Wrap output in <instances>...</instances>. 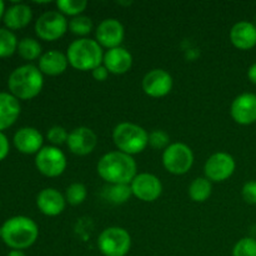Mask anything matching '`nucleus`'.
I'll return each instance as SVG.
<instances>
[{
	"label": "nucleus",
	"mask_w": 256,
	"mask_h": 256,
	"mask_svg": "<svg viewBox=\"0 0 256 256\" xmlns=\"http://www.w3.org/2000/svg\"><path fill=\"white\" fill-rule=\"evenodd\" d=\"M68 138H69V132H66L65 128L60 126V125H54L46 132V139L49 140L52 146L64 144L68 142Z\"/></svg>",
	"instance_id": "nucleus-32"
},
{
	"label": "nucleus",
	"mask_w": 256,
	"mask_h": 256,
	"mask_svg": "<svg viewBox=\"0 0 256 256\" xmlns=\"http://www.w3.org/2000/svg\"><path fill=\"white\" fill-rule=\"evenodd\" d=\"M232 256H256V240L254 238H242L235 244Z\"/></svg>",
	"instance_id": "nucleus-30"
},
{
	"label": "nucleus",
	"mask_w": 256,
	"mask_h": 256,
	"mask_svg": "<svg viewBox=\"0 0 256 256\" xmlns=\"http://www.w3.org/2000/svg\"><path fill=\"white\" fill-rule=\"evenodd\" d=\"M2 240L12 250H24L32 246L39 236V226L24 215L9 218L0 226Z\"/></svg>",
	"instance_id": "nucleus-2"
},
{
	"label": "nucleus",
	"mask_w": 256,
	"mask_h": 256,
	"mask_svg": "<svg viewBox=\"0 0 256 256\" xmlns=\"http://www.w3.org/2000/svg\"><path fill=\"white\" fill-rule=\"evenodd\" d=\"M56 6L62 15L79 16L88 8L86 0H58Z\"/></svg>",
	"instance_id": "nucleus-27"
},
{
	"label": "nucleus",
	"mask_w": 256,
	"mask_h": 256,
	"mask_svg": "<svg viewBox=\"0 0 256 256\" xmlns=\"http://www.w3.org/2000/svg\"><path fill=\"white\" fill-rule=\"evenodd\" d=\"M16 52L22 59L28 60V62L40 59V56L42 55V45L34 38H22V40H19Z\"/></svg>",
	"instance_id": "nucleus-25"
},
{
	"label": "nucleus",
	"mask_w": 256,
	"mask_h": 256,
	"mask_svg": "<svg viewBox=\"0 0 256 256\" xmlns=\"http://www.w3.org/2000/svg\"><path fill=\"white\" fill-rule=\"evenodd\" d=\"M66 145L72 154L85 156L94 152L98 145V136L90 128L78 126L69 132Z\"/></svg>",
	"instance_id": "nucleus-14"
},
{
	"label": "nucleus",
	"mask_w": 256,
	"mask_h": 256,
	"mask_svg": "<svg viewBox=\"0 0 256 256\" xmlns=\"http://www.w3.org/2000/svg\"><path fill=\"white\" fill-rule=\"evenodd\" d=\"M149 145L155 150H165L170 145V138L164 130H152L149 132Z\"/></svg>",
	"instance_id": "nucleus-31"
},
{
	"label": "nucleus",
	"mask_w": 256,
	"mask_h": 256,
	"mask_svg": "<svg viewBox=\"0 0 256 256\" xmlns=\"http://www.w3.org/2000/svg\"><path fill=\"white\" fill-rule=\"evenodd\" d=\"M132 195L144 202H152L160 198L162 192V184L159 178L149 172L138 174L130 182Z\"/></svg>",
	"instance_id": "nucleus-11"
},
{
	"label": "nucleus",
	"mask_w": 256,
	"mask_h": 256,
	"mask_svg": "<svg viewBox=\"0 0 256 256\" xmlns=\"http://www.w3.org/2000/svg\"><path fill=\"white\" fill-rule=\"evenodd\" d=\"M22 112L20 102L10 92H0V132L15 124Z\"/></svg>",
	"instance_id": "nucleus-20"
},
{
	"label": "nucleus",
	"mask_w": 256,
	"mask_h": 256,
	"mask_svg": "<svg viewBox=\"0 0 256 256\" xmlns=\"http://www.w3.org/2000/svg\"><path fill=\"white\" fill-rule=\"evenodd\" d=\"M109 74L110 72H108V69L102 64L100 65V66L95 68V69L92 72V78H94L96 82H105V80L109 78Z\"/></svg>",
	"instance_id": "nucleus-35"
},
{
	"label": "nucleus",
	"mask_w": 256,
	"mask_h": 256,
	"mask_svg": "<svg viewBox=\"0 0 256 256\" xmlns=\"http://www.w3.org/2000/svg\"><path fill=\"white\" fill-rule=\"evenodd\" d=\"M172 78L166 70L164 69H152L145 74L142 78V90L145 94L150 98H164L172 92Z\"/></svg>",
	"instance_id": "nucleus-12"
},
{
	"label": "nucleus",
	"mask_w": 256,
	"mask_h": 256,
	"mask_svg": "<svg viewBox=\"0 0 256 256\" xmlns=\"http://www.w3.org/2000/svg\"><path fill=\"white\" fill-rule=\"evenodd\" d=\"M35 166L44 176L58 178L66 169V156L58 146H44L35 155Z\"/></svg>",
	"instance_id": "nucleus-9"
},
{
	"label": "nucleus",
	"mask_w": 256,
	"mask_h": 256,
	"mask_svg": "<svg viewBox=\"0 0 256 256\" xmlns=\"http://www.w3.org/2000/svg\"><path fill=\"white\" fill-rule=\"evenodd\" d=\"M242 196L248 204L256 205V180L245 182L242 189Z\"/></svg>",
	"instance_id": "nucleus-33"
},
{
	"label": "nucleus",
	"mask_w": 256,
	"mask_h": 256,
	"mask_svg": "<svg viewBox=\"0 0 256 256\" xmlns=\"http://www.w3.org/2000/svg\"><path fill=\"white\" fill-rule=\"evenodd\" d=\"M44 86V75L39 68L25 64L12 70L8 79L10 94L18 100H32L42 92Z\"/></svg>",
	"instance_id": "nucleus-3"
},
{
	"label": "nucleus",
	"mask_w": 256,
	"mask_h": 256,
	"mask_svg": "<svg viewBox=\"0 0 256 256\" xmlns=\"http://www.w3.org/2000/svg\"><path fill=\"white\" fill-rule=\"evenodd\" d=\"M5 4L4 2H2L0 0V20H2V18H4V14H5Z\"/></svg>",
	"instance_id": "nucleus-38"
},
{
	"label": "nucleus",
	"mask_w": 256,
	"mask_h": 256,
	"mask_svg": "<svg viewBox=\"0 0 256 256\" xmlns=\"http://www.w3.org/2000/svg\"><path fill=\"white\" fill-rule=\"evenodd\" d=\"M18 44L19 42L14 32L6 28H0V59L12 56L18 50Z\"/></svg>",
	"instance_id": "nucleus-26"
},
{
	"label": "nucleus",
	"mask_w": 256,
	"mask_h": 256,
	"mask_svg": "<svg viewBox=\"0 0 256 256\" xmlns=\"http://www.w3.org/2000/svg\"><path fill=\"white\" fill-rule=\"evenodd\" d=\"M32 19V10L29 5L22 4V2H18V4L12 5V6L8 8L5 10L4 18H2V22H4L5 26L9 30H20L24 29L25 26L30 24Z\"/></svg>",
	"instance_id": "nucleus-22"
},
{
	"label": "nucleus",
	"mask_w": 256,
	"mask_h": 256,
	"mask_svg": "<svg viewBox=\"0 0 256 256\" xmlns=\"http://www.w3.org/2000/svg\"><path fill=\"white\" fill-rule=\"evenodd\" d=\"M236 169L235 159L230 154L219 152L212 154L204 165L205 178L212 182H222L232 178Z\"/></svg>",
	"instance_id": "nucleus-10"
},
{
	"label": "nucleus",
	"mask_w": 256,
	"mask_h": 256,
	"mask_svg": "<svg viewBox=\"0 0 256 256\" xmlns=\"http://www.w3.org/2000/svg\"><path fill=\"white\" fill-rule=\"evenodd\" d=\"M132 195V192L129 184H109L102 189V198L114 205L125 204Z\"/></svg>",
	"instance_id": "nucleus-23"
},
{
	"label": "nucleus",
	"mask_w": 256,
	"mask_h": 256,
	"mask_svg": "<svg viewBox=\"0 0 256 256\" xmlns=\"http://www.w3.org/2000/svg\"><path fill=\"white\" fill-rule=\"evenodd\" d=\"M6 256H26L22 250H10Z\"/></svg>",
	"instance_id": "nucleus-37"
},
{
	"label": "nucleus",
	"mask_w": 256,
	"mask_h": 256,
	"mask_svg": "<svg viewBox=\"0 0 256 256\" xmlns=\"http://www.w3.org/2000/svg\"><path fill=\"white\" fill-rule=\"evenodd\" d=\"M66 58L69 65L74 69L80 72H92L95 68L102 64L104 52L96 40L80 38L68 46Z\"/></svg>",
	"instance_id": "nucleus-4"
},
{
	"label": "nucleus",
	"mask_w": 256,
	"mask_h": 256,
	"mask_svg": "<svg viewBox=\"0 0 256 256\" xmlns=\"http://www.w3.org/2000/svg\"><path fill=\"white\" fill-rule=\"evenodd\" d=\"M99 176L108 184H129L136 176V162L125 152H110L100 158L96 165Z\"/></svg>",
	"instance_id": "nucleus-1"
},
{
	"label": "nucleus",
	"mask_w": 256,
	"mask_h": 256,
	"mask_svg": "<svg viewBox=\"0 0 256 256\" xmlns=\"http://www.w3.org/2000/svg\"><path fill=\"white\" fill-rule=\"evenodd\" d=\"M68 66H69V62H68L66 54L59 50H49L40 56L38 68L42 72V75L58 76L66 72Z\"/></svg>",
	"instance_id": "nucleus-21"
},
{
	"label": "nucleus",
	"mask_w": 256,
	"mask_h": 256,
	"mask_svg": "<svg viewBox=\"0 0 256 256\" xmlns=\"http://www.w3.org/2000/svg\"><path fill=\"white\" fill-rule=\"evenodd\" d=\"M36 206L40 212L46 216H58L66 206L65 195L54 188H45L38 194Z\"/></svg>",
	"instance_id": "nucleus-17"
},
{
	"label": "nucleus",
	"mask_w": 256,
	"mask_h": 256,
	"mask_svg": "<svg viewBox=\"0 0 256 256\" xmlns=\"http://www.w3.org/2000/svg\"><path fill=\"white\" fill-rule=\"evenodd\" d=\"M95 38L102 48L114 49L122 46V42L125 38L124 25L118 19H105L98 25L95 30Z\"/></svg>",
	"instance_id": "nucleus-13"
},
{
	"label": "nucleus",
	"mask_w": 256,
	"mask_h": 256,
	"mask_svg": "<svg viewBox=\"0 0 256 256\" xmlns=\"http://www.w3.org/2000/svg\"><path fill=\"white\" fill-rule=\"evenodd\" d=\"M69 29V22L59 10L44 12L35 22V34L44 42H56Z\"/></svg>",
	"instance_id": "nucleus-8"
},
{
	"label": "nucleus",
	"mask_w": 256,
	"mask_h": 256,
	"mask_svg": "<svg viewBox=\"0 0 256 256\" xmlns=\"http://www.w3.org/2000/svg\"><path fill=\"white\" fill-rule=\"evenodd\" d=\"M98 248L104 256H125L132 248V236L124 228H106L98 238Z\"/></svg>",
	"instance_id": "nucleus-6"
},
{
	"label": "nucleus",
	"mask_w": 256,
	"mask_h": 256,
	"mask_svg": "<svg viewBox=\"0 0 256 256\" xmlns=\"http://www.w3.org/2000/svg\"><path fill=\"white\" fill-rule=\"evenodd\" d=\"M229 36L236 49L250 50L256 45V26L250 22H239L232 28Z\"/></svg>",
	"instance_id": "nucleus-19"
},
{
	"label": "nucleus",
	"mask_w": 256,
	"mask_h": 256,
	"mask_svg": "<svg viewBox=\"0 0 256 256\" xmlns=\"http://www.w3.org/2000/svg\"><path fill=\"white\" fill-rule=\"evenodd\" d=\"M92 28H94L92 20L89 16H85V15L72 18L69 22V30L74 35H78V36H86L92 32Z\"/></svg>",
	"instance_id": "nucleus-29"
},
{
	"label": "nucleus",
	"mask_w": 256,
	"mask_h": 256,
	"mask_svg": "<svg viewBox=\"0 0 256 256\" xmlns=\"http://www.w3.org/2000/svg\"><path fill=\"white\" fill-rule=\"evenodd\" d=\"M248 78H249V80L252 84L256 85V62L252 64V66L249 68V70H248Z\"/></svg>",
	"instance_id": "nucleus-36"
},
{
	"label": "nucleus",
	"mask_w": 256,
	"mask_h": 256,
	"mask_svg": "<svg viewBox=\"0 0 256 256\" xmlns=\"http://www.w3.org/2000/svg\"><path fill=\"white\" fill-rule=\"evenodd\" d=\"M102 65L106 68L110 74H126L132 66V55L130 54L129 50L122 46L109 49L104 54Z\"/></svg>",
	"instance_id": "nucleus-18"
},
{
	"label": "nucleus",
	"mask_w": 256,
	"mask_h": 256,
	"mask_svg": "<svg viewBox=\"0 0 256 256\" xmlns=\"http://www.w3.org/2000/svg\"><path fill=\"white\" fill-rule=\"evenodd\" d=\"M112 140L119 152L132 156L146 149L149 132L132 122H120L112 130Z\"/></svg>",
	"instance_id": "nucleus-5"
},
{
	"label": "nucleus",
	"mask_w": 256,
	"mask_h": 256,
	"mask_svg": "<svg viewBox=\"0 0 256 256\" xmlns=\"http://www.w3.org/2000/svg\"><path fill=\"white\" fill-rule=\"evenodd\" d=\"M194 164V152L184 142H172L162 152V165L172 175H184Z\"/></svg>",
	"instance_id": "nucleus-7"
},
{
	"label": "nucleus",
	"mask_w": 256,
	"mask_h": 256,
	"mask_svg": "<svg viewBox=\"0 0 256 256\" xmlns=\"http://www.w3.org/2000/svg\"><path fill=\"white\" fill-rule=\"evenodd\" d=\"M10 152V142L8 140L6 135L0 132V162L5 159L9 155Z\"/></svg>",
	"instance_id": "nucleus-34"
},
{
	"label": "nucleus",
	"mask_w": 256,
	"mask_h": 256,
	"mask_svg": "<svg viewBox=\"0 0 256 256\" xmlns=\"http://www.w3.org/2000/svg\"><path fill=\"white\" fill-rule=\"evenodd\" d=\"M88 190L86 186L82 182H72L65 190V200L72 206L82 204L86 200Z\"/></svg>",
	"instance_id": "nucleus-28"
},
{
	"label": "nucleus",
	"mask_w": 256,
	"mask_h": 256,
	"mask_svg": "<svg viewBox=\"0 0 256 256\" xmlns=\"http://www.w3.org/2000/svg\"><path fill=\"white\" fill-rule=\"evenodd\" d=\"M189 196L195 202H204L212 196V184L206 178H196L189 185Z\"/></svg>",
	"instance_id": "nucleus-24"
},
{
	"label": "nucleus",
	"mask_w": 256,
	"mask_h": 256,
	"mask_svg": "<svg viewBox=\"0 0 256 256\" xmlns=\"http://www.w3.org/2000/svg\"><path fill=\"white\" fill-rule=\"evenodd\" d=\"M12 140L18 152L25 155H36L44 148V136L39 130L32 126H24L18 130Z\"/></svg>",
	"instance_id": "nucleus-16"
},
{
	"label": "nucleus",
	"mask_w": 256,
	"mask_h": 256,
	"mask_svg": "<svg viewBox=\"0 0 256 256\" xmlns=\"http://www.w3.org/2000/svg\"><path fill=\"white\" fill-rule=\"evenodd\" d=\"M230 114L235 122L240 125H252L256 122V95L244 92L232 102Z\"/></svg>",
	"instance_id": "nucleus-15"
}]
</instances>
